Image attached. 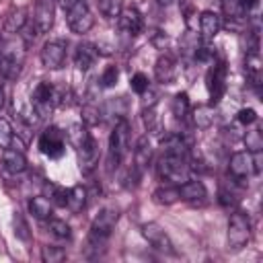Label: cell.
Returning <instances> with one entry per match:
<instances>
[{"label":"cell","instance_id":"obj_9","mask_svg":"<svg viewBox=\"0 0 263 263\" xmlns=\"http://www.w3.org/2000/svg\"><path fill=\"white\" fill-rule=\"evenodd\" d=\"M142 236L148 240L150 247H154L156 251L164 253V255H175V245L168 238V234L156 224V222H148L142 226Z\"/></svg>","mask_w":263,"mask_h":263},{"label":"cell","instance_id":"obj_4","mask_svg":"<svg viewBox=\"0 0 263 263\" xmlns=\"http://www.w3.org/2000/svg\"><path fill=\"white\" fill-rule=\"evenodd\" d=\"M127 148H129V123L127 119H119L115 121L109 136V171L121 164V160L127 154Z\"/></svg>","mask_w":263,"mask_h":263},{"label":"cell","instance_id":"obj_22","mask_svg":"<svg viewBox=\"0 0 263 263\" xmlns=\"http://www.w3.org/2000/svg\"><path fill=\"white\" fill-rule=\"evenodd\" d=\"M150 158H152V148H150V142L146 136H142L138 142H136V150H134V168H138L140 173H144V168L150 164Z\"/></svg>","mask_w":263,"mask_h":263},{"label":"cell","instance_id":"obj_26","mask_svg":"<svg viewBox=\"0 0 263 263\" xmlns=\"http://www.w3.org/2000/svg\"><path fill=\"white\" fill-rule=\"evenodd\" d=\"M29 212L37 220H47V218H51V201L41 195L33 197V199H29Z\"/></svg>","mask_w":263,"mask_h":263},{"label":"cell","instance_id":"obj_47","mask_svg":"<svg viewBox=\"0 0 263 263\" xmlns=\"http://www.w3.org/2000/svg\"><path fill=\"white\" fill-rule=\"evenodd\" d=\"M156 2H158V4H162V6H166V4L171 2V0H156Z\"/></svg>","mask_w":263,"mask_h":263},{"label":"cell","instance_id":"obj_43","mask_svg":"<svg viewBox=\"0 0 263 263\" xmlns=\"http://www.w3.org/2000/svg\"><path fill=\"white\" fill-rule=\"evenodd\" d=\"M236 201H238V195H236L232 189H224V187L220 189V203H222V205L228 208V205H234Z\"/></svg>","mask_w":263,"mask_h":263},{"label":"cell","instance_id":"obj_24","mask_svg":"<svg viewBox=\"0 0 263 263\" xmlns=\"http://www.w3.org/2000/svg\"><path fill=\"white\" fill-rule=\"evenodd\" d=\"M86 205V189L82 185H74L68 189V201H66V208L74 214H78L82 208Z\"/></svg>","mask_w":263,"mask_h":263},{"label":"cell","instance_id":"obj_21","mask_svg":"<svg viewBox=\"0 0 263 263\" xmlns=\"http://www.w3.org/2000/svg\"><path fill=\"white\" fill-rule=\"evenodd\" d=\"M2 166H4L8 173L16 175V173H23V171L27 168V158H25V154H23L21 150H16V148H4Z\"/></svg>","mask_w":263,"mask_h":263},{"label":"cell","instance_id":"obj_41","mask_svg":"<svg viewBox=\"0 0 263 263\" xmlns=\"http://www.w3.org/2000/svg\"><path fill=\"white\" fill-rule=\"evenodd\" d=\"M236 119H238V123H242V125H251V123L257 121V111L251 109V107H245V109H240V111L236 113Z\"/></svg>","mask_w":263,"mask_h":263},{"label":"cell","instance_id":"obj_11","mask_svg":"<svg viewBox=\"0 0 263 263\" xmlns=\"http://www.w3.org/2000/svg\"><path fill=\"white\" fill-rule=\"evenodd\" d=\"M78 160H80V171L84 175L92 173L99 164V158H101V150H99V144L92 136H88L84 142H80L78 146Z\"/></svg>","mask_w":263,"mask_h":263},{"label":"cell","instance_id":"obj_35","mask_svg":"<svg viewBox=\"0 0 263 263\" xmlns=\"http://www.w3.org/2000/svg\"><path fill=\"white\" fill-rule=\"evenodd\" d=\"M119 10H121L119 0H99V12H101L103 16L113 18V16L119 14Z\"/></svg>","mask_w":263,"mask_h":263},{"label":"cell","instance_id":"obj_20","mask_svg":"<svg viewBox=\"0 0 263 263\" xmlns=\"http://www.w3.org/2000/svg\"><path fill=\"white\" fill-rule=\"evenodd\" d=\"M245 74H247L249 84L259 92V86H261V58H259V51L247 53V58H245Z\"/></svg>","mask_w":263,"mask_h":263},{"label":"cell","instance_id":"obj_44","mask_svg":"<svg viewBox=\"0 0 263 263\" xmlns=\"http://www.w3.org/2000/svg\"><path fill=\"white\" fill-rule=\"evenodd\" d=\"M257 6V0H240V10H242V14H247L249 10H253Z\"/></svg>","mask_w":263,"mask_h":263},{"label":"cell","instance_id":"obj_34","mask_svg":"<svg viewBox=\"0 0 263 263\" xmlns=\"http://www.w3.org/2000/svg\"><path fill=\"white\" fill-rule=\"evenodd\" d=\"M14 234H16V238H21V240H29L31 238V232H29V224L25 222V218H23V214L21 212H14Z\"/></svg>","mask_w":263,"mask_h":263},{"label":"cell","instance_id":"obj_28","mask_svg":"<svg viewBox=\"0 0 263 263\" xmlns=\"http://www.w3.org/2000/svg\"><path fill=\"white\" fill-rule=\"evenodd\" d=\"M171 111L179 121H183L189 115V95L187 92H177L173 103H171Z\"/></svg>","mask_w":263,"mask_h":263},{"label":"cell","instance_id":"obj_31","mask_svg":"<svg viewBox=\"0 0 263 263\" xmlns=\"http://www.w3.org/2000/svg\"><path fill=\"white\" fill-rule=\"evenodd\" d=\"M41 259L45 263H62L66 259V251L62 247H53V245H45L41 247Z\"/></svg>","mask_w":263,"mask_h":263},{"label":"cell","instance_id":"obj_16","mask_svg":"<svg viewBox=\"0 0 263 263\" xmlns=\"http://www.w3.org/2000/svg\"><path fill=\"white\" fill-rule=\"evenodd\" d=\"M228 171L234 179L242 181L251 171H253V158H251V152H234L230 156V162H228Z\"/></svg>","mask_w":263,"mask_h":263},{"label":"cell","instance_id":"obj_5","mask_svg":"<svg viewBox=\"0 0 263 263\" xmlns=\"http://www.w3.org/2000/svg\"><path fill=\"white\" fill-rule=\"evenodd\" d=\"M251 238V220L245 212L230 214L228 220V249L240 251Z\"/></svg>","mask_w":263,"mask_h":263},{"label":"cell","instance_id":"obj_46","mask_svg":"<svg viewBox=\"0 0 263 263\" xmlns=\"http://www.w3.org/2000/svg\"><path fill=\"white\" fill-rule=\"evenodd\" d=\"M4 99H6V95H4V88L0 86V111H2V107H4Z\"/></svg>","mask_w":263,"mask_h":263},{"label":"cell","instance_id":"obj_8","mask_svg":"<svg viewBox=\"0 0 263 263\" xmlns=\"http://www.w3.org/2000/svg\"><path fill=\"white\" fill-rule=\"evenodd\" d=\"M39 150L49 158H60L66 152V136L58 127H47L39 136Z\"/></svg>","mask_w":263,"mask_h":263},{"label":"cell","instance_id":"obj_45","mask_svg":"<svg viewBox=\"0 0 263 263\" xmlns=\"http://www.w3.org/2000/svg\"><path fill=\"white\" fill-rule=\"evenodd\" d=\"M60 2V6L64 8V10H68V8H72L76 2H80V0H58Z\"/></svg>","mask_w":263,"mask_h":263},{"label":"cell","instance_id":"obj_29","mask_svg":"<svg viewBox=\"0 0 263 263\" xmlns=\"http://www.w3.org/2000/svg\"><path fill=\"white\" fill-rule=\"evenodd\" d=\"M154 201L160 205H171L175 201H179V187L175 185H166V187H158L154 191Z\"/></svg>","mask_w":263,"mask_h":263},{"label":"cell","instance_id":"obj_2","mask_svg":"<svg viewBox=\"0 0 263 263\" xmlns=\"http://www.w3.org/2000/svg\"><path fill=\"white\" fill-rule=\"evenodd\" d=\"M25 41L18 37H10L0 41V76L6 80H16L23 62H25Z\"/></svg>","mask_w":263,"mask_h":263},{"label":"cell","instance_id":"obj_42","mask_svg":"<svg viewBox=\"0 0 263 263\" xmlns=\"http://www.w3.org/2000/svg\"><path fill=\"white\" fill-rule=\"evenodd\" d=\"M144 125L148 127V132L158 129V117L154 113V107H148V111H144Z\"/></svg>","mask_w":263,"mask_h":263},{"label":"cell","instance_id":"obj_13","mask_svg":"<svg viewBox=\"0 0 263 263\" xmlns=\"http://www.w3.org/2000/svg\"><path fill=\"white\" fill-rule=\"evenodd\" d=\"M53 107V84L41 80L33 90V111L39 117H45Z\"/></svg>","mask_w":263,"mask_h":263},{"label":"cell","instance_id":"obj_40","mask_svg":"<svg viewBox=\"0 0 263 263\" xmlns=\"http://www.w3.org/2000/svg\"><path fill=\"white\" fill-rule=\"evenodd\" d=\"M222 6H224V12L228 18H240L245 16L242 10H240V0H222Z\"/></svg>","mask_w":263,"mask_h":263},{"label":"cell","instance_id":"obj_38","mask_svg":"<svg viewBox=\"0 0 263 263\" xmlns=\"http://www.w3.org/2000/svg\"><path fill=\"white\" fill-rule=\"evenodd\" d=\"M129 86H132L134 92L144 95V92L148 90V76L142 74V72H136V74L132 76V80H129Z\"/></svg>","mask_w":263,"mask_h":263},{"label":"cell","instance_id":"obj_14","mask_svg":"<svg viewBox=\"0 0 263 263\" xmlns=\"http://www.w3.org/2000/svg\"><path fill=\"white\" fill-rule=\"evenodd\" d=\"M117 25H119V29H121L123 33L136 37V35H140V31H142V27H144V21H142V14L132 6V8L119 10V14H117Z\"/></svg>","mask_w":263,"mask_h":263},{"label":"cell","instance_id":"obj_32","mask_svg":"<svg viewBox=\"0 0 263 263\" xmlns=\"http://www.w3.org/2000/svg\"><path fill=\"white\" fill-rule=\"evenodd\" d=\"M45 189H47V193H49V201H51V203H55V205H60V208H66V201H68V189H66V187L47 183Z\"/></svg>","mask_w":263,"mask_h":263},{"label":"cell","instance_id":"obj_18","mask_svg":"<svg viewBox=\"0 0 263 263\" xmlns=\"http://www.w3.org/2000/svg\"><path fill=\"white\" fill-rule=\"evenodd\" d=\"M154 76L160 84H171L177 76V62L171 55H160L154 64Z\"/></svg>","mask_w":263,"mask_h":263},{"label":"cell","instance_id":"obj_23","mask_svg":"<svg viewBox=\"0 0 263 263\" xmlns=\"http://www.w3.org/2000/svg\"><path fill=\"white\" fill-rule=\"evenodd\" d=\"M25 25H27V8H16V10H10L8 12V16L2 23V29L8 35H18V31Z\"/></svg>","mask_w":263,"mask_h":263},{"label":"cell","instance_id":"obj_7","mask_svg":"<svg viewBox=\"0 0 263 263\" xmlns=\"http://www.w3.org/2000/svg\"><path fill=\"white\" fill-rule=\"evenodd\" d=\"M226 76H228V66H226L224 60L214 62L212 68L208 70L205 84H208V92H210L212 105H216L224 97V92H226Z\"/></svg>","mask_w":263,"mask_h":263},{"label":"cell","instance_id":"obj_25","mask_svg":"<svg viewBox=\"0 0 263 263\" xmlns=\"http://www.w3.org/2000/svg\"><path fill=\"white\" fill-rule=\"evenodd\" d=\"M214 117H216L214 105H199V107L193 109V123L199 129H208L214 123Z\"/></svg>","mask_w":263,"mask_h":263},{"label":"cell","instance_id":"obj_36","mask_svg":"<svg viewBox=\"0 0 263 263\" xmlns=\"http://www.w3.org/2000/svg\"><path fill=\"white\" fill-rule=\"evenodd\" d=\"M12 140H14V134H12L10 123L4 117H0V148H10Z\"/></svg>","mask_w":263,"mask_h":263},{"label":"cell","instance_id":"obj_3","mask_svg":"<svg viewBox=\"0 0 263 263\" xmlns=\"http://www.w3.org/2000/svg\"><path fill=\"white\" fill-rule=\"evenodd\" d=\"M189 156H179V154H162V158L158 160V175L173 183V185H181L189 179L191 173V164H189Z\"/></svg>","mask_w":263,"mask_h":263},{"label":"cell","instance_id":"obj_27","mask_svg":"<svg viewBox=\"0 0 263 263\" xmlns=\"http://www.w3.org/2000/svg\"><path fill=\"white\" fill-rule=\"evenodd\" d=\"M125 111H127V103L123 101V97H119V99H111L103 105L101 117L109 115V117H115V121H119V119H125Z\"/></svg>","mask_w":263,"mask_h":263},{"label":"cell","instance_id":"obj_10","mask_svg":"<svg viewBox=\"0 0 263 263\" xmlns=\"http://www.w3.org/2000/svg\"><path fill=\"white\" fill-rule=\"evenodd\" d=\"M39 60H41V64H43L47 70H58V68H62V66H64V60H66V41H64V39H51V41H47V43L41 47Z\"/></svg>","mask_w":263,"mask_h":263},{"label":"cell","instance_id":"obj_19","mask_svg":"<svg viewBox=\"0 0 263 263\" xmlns=\"http://www.w3.org/2000/svg\"><path fill=\"white\" fill-rule=\"evenodd\" d=\"M179 187V199H183V201H189V203H199V201H203L205 199V187H203V183L201 181H185V183H181V185H177Z\"/></svg>","mask_w":263,"mask_h":263},{"label":"cell","instance_id":"obj_39","mask_svg":"<svg viewBox=\"0 0 263 263\" xmlns=\"http://www.w3.org/2000/svg\"><path fill=\"white\" fill-rule=\"evenodd\" d=\"M117 78H119L117 68H115V66H107V68H105V72L101 74V84H103L105 88H111V86H115V84H117Z\"/></svg>","mask_w":263,"mask_h":263},{"label":"cell","instance_id":"obj_12","mask_svg":"<svg viewBox=\"0 0 263 263\" xmlns=\"http://www.w3.org/2000/svg\"><path fill=\"white\" fill-rule=\"evenodd\" d=\"M55 4H58V0H35V10H33L31 23L37 27L39 33H47L53 27Z\"/></svg>","mask_w":263,"mask_h":263},{"label":"cell","instance_id":"obj_37","mask_svg":"<svg viewBox=\"0 0 263 263\" xmlns=\"http://www.w3.org/2000/svg\"><path fill=\"white\" fill-rule=\"evenodd\" d=\"M82 121L86 125H97L101 121V109L95 105H84L82 107Z\"/></svg>","mask_w":263,"mask_h":263},{"label":"cell","instance_id":"obj_30","mask_svg":"<svg viewBox=\"0 0 263 263\" xmlns=\"http://www.w3.org/2000/svg\"><path fill=\"white\" fill-rule=\"evenodd\" d=\"M47 230L51 236L60 238V240H70L72 238V230L70 226L64 222V220H58V218H47Z\"/></svg>","mask_w":263,"mask_h":263},{"label":"cell","instance_id":"obj_1","mask_svg":"<svg viewBox=\"0 0 263 263\" xmlns=\"http://www.w3.org/2000/svg\"><path fill=\"white\" fill-rule=\"evenodd\" d=\"M119 220V210L115 205H107L103 208L97 218L92 220L90 224V232H88V245H86V253L90 257L99 255L105 251V245H107V238L111 236V230L115 228Z\"/></svg>","mask_w":263,"mask_h":263},{"label":"cell","instance_id":"obj_6","mask_svg":"<svg viewBox=\"0 0 263 263\" xmlns=\"http://www.w3.org/2000/svg\"><path fill=\"white\" fill-rule=\"evenodd\" d=\"M66 21H68L70 31L76 33V35L88 33L92 29V25H95V16H92V12H90V8H88V4L84 0L76 2L72 8L66 10Z\"/></svg>","mask_w":263,"mask_h":263},{"label":"cell","instance_id":"obj_15","mask_svg":"<svg viewBox=\"0 0 263 263\" xmlns=\"http://www.w3.org/2000/svg\"><path fill=\"white\" fill-rule=\"evenodd\" d=\"M222 29V16L214 10H203L199 14V31H201V37L205 41L214 39Z\"/></svg>","mask_w":263,"mask_h":263},{"label":"cell","instance_id":"obj_33","mask_svg":"<svg viewBox=\"0 0 263 263\" xmlns=\"http://www.w3.org/2000/svg\"><path fill=\"white\" fill-rule=\"evenodd\" d=\"M245 146H247V152H261V148H263L261 129H251V132H247V136H245Z\"/></svg>","mask_w":263,"mask_h":263},{"label":"cell","instance_id":"obj_17","mask_svg":"<svg viewBox=\"0 0 263 263\" xmlns=\"http://www.w3.org/2000/svg\"><path fill=\"white\" fill-rule=\"evenodd\" d=\"M97 53H99V51H97V45H92V43H88V41L78 43L76 49H74V64H76V68L82 70V72H86V70L95 64Z\"/></svg>","mask_w":263,"mask_h":263}]
</instances>
